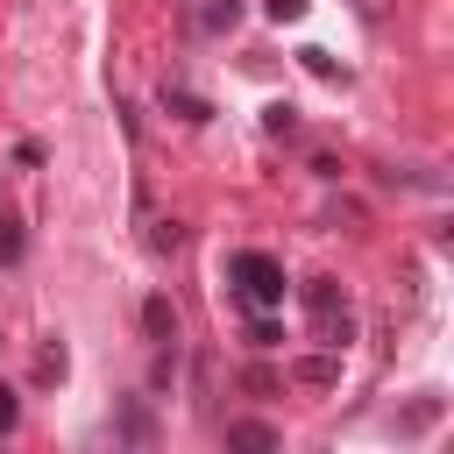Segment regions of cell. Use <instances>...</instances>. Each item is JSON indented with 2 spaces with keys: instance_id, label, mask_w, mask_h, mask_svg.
I'll return each mask as SVG.
<instances>
[{
  "instance_id": "ba28073f",
  "label": "cell",
  "mask_w": 454,
  "mask_h": 454,
  "mask_svg": "<svg viewBox=\"0 0 454 454\" xmlns=\"http://www.w3.org/2000/svg\"><path fill=\"white\" fill-rule=\"evenodd\" d=\"M35 376L57 383V376H64V348H43V355H35Z\"/></svg>"
},
{
  "instance_id": "6da1fadb",
  "label": "cell",
  "mask_w": 454,
  "mask_h": 454,
  "mask_svg": "<svg viewBox=\"0 0 454 454\" xmlns=\"http://www.w3.org/2000/svg\"><path fill=\"white\" fill-rule=\"evenodd\" d=\"M227 277H234V291H241V305H284V270L262 255V248H234L227 255Z\"/></svg>"
},
{
  "instance_id": "7c38bea8",
  "label": "cell",
  "mask_w": 454,
  "mask_h": 454,
  "mask_svg": "<svg viewBox=\"0 0 454 454\" xmlns=\"http://www.w3.org/2000/svg\"><path fill=\"white\" fill-rule=\"evenodd\" d=\"M355 7H362V21H376V14H383V0H355Z\"/></svg>"
},
{
  "instance_id": "30bf717a",
  "label": "cell",
  "mask_w": 454,
  "mask_h": 454,
  "mask_svg": "<svg viewBox=\"0 0 454 454\" xmlns=\"http://www.w3.org/2000/svg\"><path fill=\"white\" fill-rule=\"evenodd\" d=\"M270 14H277V21H298V14H305V0H270Z\"/></svg>"
},
{
  "instance_id": "3957f363",
  "label": "cell",
  "mask_w": 454,
  "mask_h": 454,
  "mask_svg": "<svg viewBox=\"0 0 454 454\" xmlns=\"http://www.w3.org/2000/svg\"><path fill=\"white\" fill-rule=\"evenodd\" d=\"M142 326H149L156 348H170V340H177V312H170V298H149V305H142Z\"/></svg>"
},
{
  "instance_id": "7a4b0ae2",
  "label": "cell",
  "mask_w": 454,
  "mask_h": 454,
  "mask_svg": "<svg viewBox=\"0 0 454 454\" xmlns=\"http://www.w3.org/2000/svg\"><path fill=\"white\" fill-rule=\"evenodd\" d=\"M305 305H312V326H319L326 348H348V340H355V312H348V298L333 291V277H312V284H305Z\"/></svg>"
},
{
  "instance_id": "8fae6325",
  "label": "cell",
  "mask_w": 454,
  "mask_h": 454,
  "mask_svg": "<svg viewBox=\"0 0 454 454\" xmlns=\"http://www.w3.org/2000/svg\"><path fill=\"white\" fill-rule=\"evenodd\" d=\"M14 426V390H0V433Z\"/></svg>"
},
{
  "instance_id": "5b68a950",
  "label": "cell",
  "mask_w": 454,
  "mask_h": 454,
  "mask_svg": "<svg viewBox=\"0 0 454 454\" xmlns=\"http://www.w3.org/2000/svg\"><path fill=\"white\" fill-rule=\"evenodd\" d=\"M333 376H340L333 355H305V362H298V383H333Z\"/></svg>"
},
{
  "instance_id": "8992f818",
  "label": "cell",
  "mask_w": 454,
  "mask_h": 454,
  "mask_svg": "<svg viewBox=\"0 0 454 454\" xmlns=\"http://www.w3.org/2000/svg\"><path fill=\"white\" fill-rule=\"evenodd\" d=\"M227 447H277L270 426H227Z\"/></svg>"
},
{
  "instance_id": "52a82bcc",
  "label": "cell",
  "mask_w": 454,
  "mask_h": 454,
  "mask_svg": "<svg viewBox=\"0 0 454 454\" xmlns=\"http://www.w3.org/2000/svg\"><path fill=\"white\" fill-rule=\"evenodd\" d=\"M262 128H270V135H291V128H298V106H284V99L262 106Z\"/></svg>"
},
{
  "instance_id": "9c48e42d",
  "label": "cell",
  "mask_w": 454,
  "mask_h": 454,
  "mask_svg": "<svg viewBox=\"0 0 454 454\" xmlns=\"http://www.w3.org/2000/svg\"><path fill=\"white\" fill-rule=\"evenodd\" d=\"M234 21H241V7H234V0H220V7H206V28H234Z\"/></svg>"
},
{
  "instance_id": "277c9868",
  "label": "cell",
  "mask_w": 454,
  "mask_h": 454,
  "mask_svg": "<svg viewBox=\"0 0 454 454\" xmlns=\"http://www.w3.org/2000/svg\"><path fill=\"white\" fill-rule=\"evenodd\" d=\"M163 114H177V121H206L213 106H206L199 92H184V85H163Z\"/></svg>"
}]
</instances>
